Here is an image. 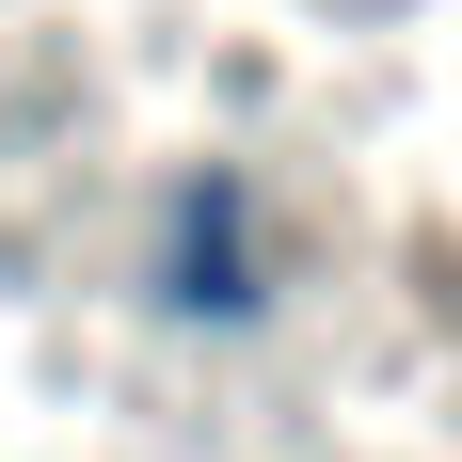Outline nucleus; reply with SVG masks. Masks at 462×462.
I'll return each mask as SVG.
<instances>
[{
    "instance_id": "nucleus-1",
    "label": "nucleus",
    "mask_w": 462,
    "mask_h": 462,
    "mask_svg": "<svg viewBox=\"0 0 462 462\" xmlns=\"http://www.w3.org/2000/svg\"><path fill=\"white\" fill-rule=\"evenodd\" d=\"M160 303L176 319H255V239H239V176L176 191V239H160Z\"/></svg>"
}]
</instances>
